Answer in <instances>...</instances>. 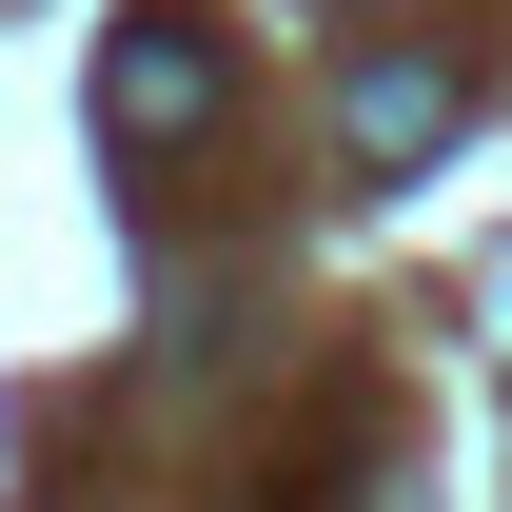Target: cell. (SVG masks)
I'll return each instance as SVG.
<instances>
[{"mask_svg":"<svg viewBox=\"0 0 512 512\" xmlns=\"http://www.w3.org/2000/svg\"><path fill=\"white\" fill-rule=\"evenodd\" d=\"M217 99H237V60H217V20H178V0H138L119 40H99V138L119 158H197Z\"/></svg>","mask_w":512,"mask_h":512,"instance_id":"cell-1","label":"cell"},{"mask_svg":"<svg viewBox=\"0 0 512 512\" xmlns=\"http://www.w3.org/2000/svg\"><path fill=\"white\" fill-rule=\"evenodd\" d=\"M453 119H473V79H453L434 40H375V60L335 79V158H355L375 197H394V178H434V138H453Z\"/></svg>","mask_w":512,"mask_h":512,"instance_id":"cell-2","label":"cell"}]
</instances>
